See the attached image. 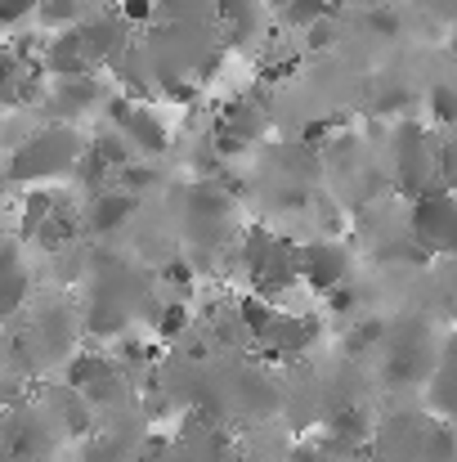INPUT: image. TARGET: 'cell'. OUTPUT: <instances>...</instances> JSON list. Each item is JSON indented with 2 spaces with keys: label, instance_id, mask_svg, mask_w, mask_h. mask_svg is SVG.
Returning a JSON list of instances; mask_svg holds the SVG:
<instances>
[{
  "label": "cell",
  "instance_id": "6da1fadb",
  "mask_svg": "<svg viewBox=\"0 0 457 462\" xmlns=\"http://www.w3.org/2000/svg\"><path fill=\"white\" fill-rule=\"evenodd\" d=\"M81 162H86V149L72 126H41L32 140H23L9 153V180L41 189L45 180H59V175L77 171Z\"/></svg>",
  "mask_w": 457,
  "mask_h": 462
},
{
  "label": "cell",
  "instance_id": "7a4b0ae2",
  "mask_svg": "<svg viewBox=\"0 0 457 462\" xmlns=\"http://www.w3.org/2000/svg\"><path fill=\"white\" fill-rule=\"evenodd\" d=\"M413 243L426 256H453L457 261V189H431L413 198Z\"/></svg>",
  "mask_w": 457,
  "mask_h": 462
},
{
  "label": "cell",
  "instance_id": "3957f363",
  "mask_svg": "<svg viewBox=\"0 0 457 462\" xmlns=\"http://www.w3.org/2000/svg\"><path fill=\"white\" fill-rule=\"evenodd\" d=\"M395 175H399L404 193H413V198H422L431 189H444L440 184V149L413 122H404L399 135H395Z\"/></svg>",
  "mask_w": 457,
  "mask_h": 462
},
{
  "label": "cell",
  "instance_id": "277c9868",
  "mask_svg": "<svg viewBox=\"0 0 457 462\" xmlns=\"http://www.w3.org/2000/svg\"><path fill=\"white\" fill-rule=\"evenodd\" d=\"M41 81H45V63L27 41H14L9 50H0V108H27L41 99Z\"/></svg>",
  "mask_w": 457,
  "mask_h": 462
},
{
  "label": "cell",
  "instance_id": "5b68a950",
  "mask_svg": "<svg viewBox=\"0 0 457 462\" xmlns=\"http://www.w3.org/2000/svg\"><path fill=\"white\" fill-rule=\"evenodd\" d=\"M297 261H301V283L323 297L345 288V279H350V252L336 238H318V243L297 247Z\"/></svg>",
  "mask_w": 457,
  "mask_h": 462
},
{
  "label": "cell",
  "instance_id": "8992f818",
  "mask_svg": "<svg viewBox=\"0 0 457 462\" xmlns=\"http://www.w3.org/2000/svg\"><path fill=\"white\" fill-rule=\"evenodd\" d=\"M104 86L95 77H72V81H54L50 86V99L45 108L59 117V122H72V117H86V113H104Z\"/></svg>",
  "mask_w": 457,
  "mask_h": 462
},
{
  "label": "cell",
  "instance_id": "52a82bcc",
  "mask_svg": "<svg viewBox=\"0 0 457 462\" xmlns=\"http://www.w3.org/2000/svg\"><path fill=\"white\" fill-rule=\"evenodd\" d=\"M41 63H45V77H54V81L95 77V63H90L86 41H81V32H77V27H72V32H59V36L41 50Z\"/></svg>",
  "mask_w": 457,
  "mask_h": 462
},
{
  "label": "cell",
  "instance_id": "ba28073f",
  "mask_svg": "<svg viewBox=\"0 0 457 462\" xmlns=\"http://www.w3.org/2000/svg\"><path fill=\"white\" fill-rule=\"evenodd\" d=\"M117 135L131 144V153L135 157H161L170 149V131H166V122L152 113V108H140L135 104V113L117 126Z\"/></svg>",
  "mask_w": 457,
  "mask_h": 462
},
{
  "label": "cell",
  "instance_id": "9c48e42d",
  "mask_svg": "<svg viewBox=\"0 0 457 462\" xmlns=\"http://www.w3.org/2000/svg\"><path fill=\"white\" fill-rule=\"evenodd\" d=\"M135 211H140V198H135V193H126V189H99L95 202H90V211H86V220H90L95 234H113V229H122Z\"/></svg>",
  "mask_w": 457,
  "mask_h": 462
},
{
  "label": "cell",
  "instance_id": "30bf717a",
  "mask_svg": "<svg viewBox=\"0 0 457 462\" xmlns=\"http://www.w3.org/2000/svg\"><path fill=\"white\" fill-rule=\"evenodd\" d=\"M81 0H36V23L45 27V32H72V27H81Z\"/></svg>",
  "mask_w": 457,
  "mask_h": 462
},
{
  "label": "cell",
  "instance_id": "8fae6325",
  "mask_svg": "<svg viewBox=\"0 0 457 462\" xmlns=\"http://www.w3.org/2000/svg\"><path fill=\"white\" fill-rule=\"evenodd\" d=\"M440 184L457 189V126L449 131V140L440 144Z\"/></svg>",
  "mask_w": 457,
  "mask_h": 462
},
{
  "label": "cell",
  "instance_id": "7c38bea8",
  "mask_svg": "<svg viewBox=\"0 0 457 462\" xmlns=\"http://www.w3.org/2000/svg\"><path fill=\"white\" fill-rule=\"evenodd\" d=\"M36 18V0H0V27H23Z\"/></svg>",
  "mask_w": 457,
  "mask_h": 462
},
{
  "label": "cell",
  "instance_id": "4fadbf2b",
  "mask_svg": "<svg viewBox=\"0 0 457 462\" xmlns=\"http://www.w3.org/2000/svg\"><path fill=\"white\" fill-rule=\"evenodd\" d=\"M332 41H336V23H332V14L305 27V45H309V50H327Z\"/></svg>",
  "mask_w": 457,
  "mask_h": 462
},
{
  "label": "cell",
  "instance_id": "5bb4252c",
  "mask_svg": "<svg viewBox=\"0 0 457 462\" xmlns=\"http://www.w3.org/2000/svg\"><path fill=\"white\" fill-rule=\"evenodd\" d=\"M161 95H166L170 104H193V99H197V81H188V77H166Z\"/></svg>",
  "mask_w": 457,
  "mask_h": 462
},
{
  "label": "cell",
  "instance_id": "9a60e30c",
  "mask_svg": "<svg viewBox=\"0 0 457 462\" xmlns=\"http://www.w3.org/2000/svg\"><path fill=\"white\" fill-rule=\"evenodd\" d=\"M368 27L381 32V36H395V32H399V14H395L390 5H377V9L368 14Z\"/></svg>",
  "mask_w": 457,
  "mask_h": 462
},
{
  "label": "cell",
  "instance_id": "2e32d148",
  "mask_svg": "<svg viewBox=\"0 0 457 462\" xmlns=\"http://www.w3.org/2000/svg\"><path fill=\"white\" fill-rule=\"evenodd\" d=\"M157 0H122V23H149Z\"/></svg>",
  "mask_w": 457,
  "mask_h": 462
},
{
  "label": "cell",
  "instance_id": "e0dca14e",
  "mask_svg": "<svg viewBox=\"0 0 457 462\" xmlns=\"http://www.w3.org/2000/svg\"><path fill=\"white\" fill-rule=\"evenodd\" d=\"M184 323H188V310L184 306H166V314H161V323H157V328H161V337H175V328L184 332Z\"/></svg>",
  "mask_w": 457,
  "mask_h": 462
},
{
  "label": "cell",
  "instance_id": "ac0fdd59",
  "mask_svg": "<svg viewBox=\"0 0 457 462\" xmlns=\"http://www.w3.org/2000/svg\"><path fill=\"white\" fill-rule=\"evenodd\" d=\"M81 5H104V0H81Z\"/></svg>",
  "mask_w": 457,
  "mask_h": 462
},
{
  "label": "cell",
  "instance_id": "d6986e66",
  "mask_svg": "<svg viewBox=\"0 0 457 462\" xmlns=\"http://www.w3.org/2000/svg\"><path fill=\"white\" fill-rule=\"evenodd\" d=\"M449 45H453V54H457V32H453V41H449Z\"/></svg>",
  "mask_w": 457,
  "mask_h": 462
}]
</instances>
